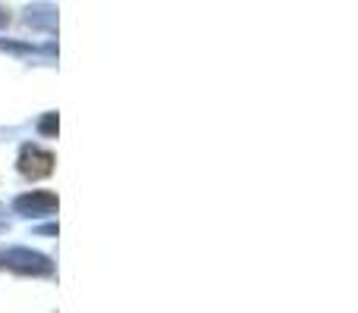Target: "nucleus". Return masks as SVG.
<instances>
[{
  "mask_svg": "<svg viewBox=\"0 0 358 313\" xmlns=\"http://www.w3.org/2000/svg\"><path fill=\"white\" fill-rule=\"evenodd\" d=\"M19 169L31 178H41V176H50L54 169V154L41 151L38 144H25L22 154H19Z\"/></svg>",
  "mask_w": 358,
  "mask_h": 313,
  "instance_id": "nucleus-1",
  "label": "nucleus"
},
{
  "mask_svg": "<svg viewBox=\"0 0 358 313\" xmlns=\"http://www.w3.org/2000/svg\"><path fill=\"white\" fill-rule=\"evenodd\" d=\"M16 210L25 216H50L57 210V194H50V191H31V194L16 197Z\"/></svg>",
  "mask_w": 358,
  "mask_h": 313,
  "instance_id": "nucleus-2",
  "label": "nucleus"
},
{
  "mask_svg": "<svg viewBox=\"0 0 358 313\" xmlns=\"http://www.w3.org/2000/svg\"><path fill=\"white\" fill-rule=\"evenodd\" d=\"M6 264L16 266V270H22V273H50L48 260H44L41 254L25 251V247H13V251H6Z\"/></svg>",
  "mask_w": 358,
  "mask_h": 313,
  "instance_id": "nucleus-3",
  "label": "nucleus"
},
{
  "mask_svg": "<svg viewBox=\"0 0 358 313\" xmlns=\"http://www.w3.org/2000/svg\"><path fill=\"white\" fill-rule=\"evenodd\" d=\"M25 22L31 29H41V31H57V6L50 3H35L25 10Z\"/></svg>",
  "mask_w": 358,
  "mask_h": 313,
  "instance_id": "nucleus-4",
  "label": "nucleus"
},
{
  "mask_svg": "<svg viewBox=\"0 0 358 313\" xmlns=\"http://www.w3.org/2000/svg\"><path fill=\"white\" fill-rule=\"evenodd\" d=\"M38 129H41L44 135H54V132H57V113H48V116L41 119V125H38Z\"/></svg>",
  "mask_w": 358,
  "mask_h": 313,
  "instance_id": "nucleus-5",
  "label": "nucleus"
},
{
  "mask_svg": "<svg viewBox=\"0 0 358 313\" xmlns=\"http://www.w3.org/2000/svg\"><path fill=\"white\" fill-rule=\"evenodd\" d=\"M6 22H10V13H6V10H3V6H0V29H3V25H6Z\"/></svg>",
  "mask_w": 358,
  "mask_h": 313,
  "instance_id": "nucleus-6",
  "label": "nucleus"
}]
</instances>
